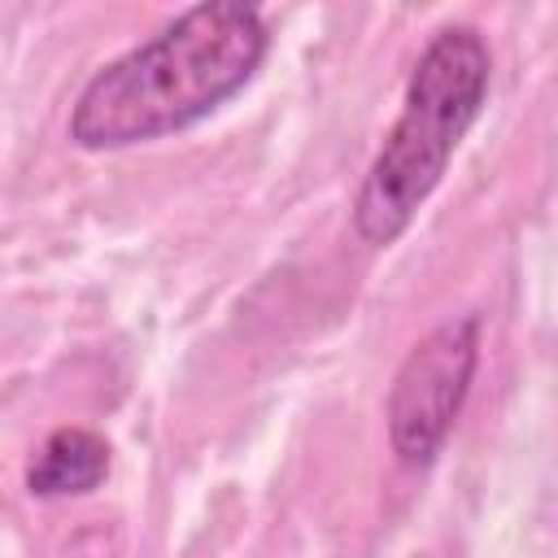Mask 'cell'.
<instances>
[{"label":"cell","mask_w":558,"mask_h":558,"mask_svg":"<svg viewBox=\"0 0 558 558\" xmlns=\"http://www.w3.org/2000/svg\"><path fill=\"white\" fill-rule=\"evenodd\" d=\"M266 48L257 4L201 0L87 78L70 109V140L109 153L187 131L257 74Z\"/></svg>","instance_id":"6da1fadb"},{"label":"cell","mask_w":558,"mask_h":558,"mask_svg":"<svg viewBox=\"0 0 558 558\" xmlns=\"http://www.w3.org/2000/svg\"><path fill=\"white\" fill-rule=\"evenodd\" d=\"M488 78L493 57L475 26H440L427 39L405 78L401 113L384 135L353 201V231L366 244L388 248L405 235L423 201L445 179L458 144L475 126Z\"/></svg>","instance_id":"7a4b0ae2"},{"label":"cell","mask_w":558,"mask_h":558,"mask_svg":"<svg viewBox=\"0 0 558 558\" xmlns=\"http://www.w3.org/2000/svg\"><path fill=\"white\" fill-rule=\"evenodd\" d=\"M480 366V314L432 327L397 366L388 392V445L401 466H427L445 449Z\"/></svg>","instance_id":"3957f363"},{"label":"cell","mask_w":558,"mask_h":558,"mask_svg":"<svg viewBox=\"0 0 558 558\" xmlns=\"http://www.w3.org/2000/svg\"><path fill=\"white\" fill-rule=\"evenodd\" d=\"M109 475V440L92 427H57L26 466L35 497H83Z\"/></svg>","instance_id":"277c9868"},{"label":"cell","mask_w":558,"mask_h":558,"mask_svg":"<svg viewBox=\"0 0 558 558\" xmlns=\"http://www.w3.org/2000/svg\"><path fill=\"white\" fill-rule=\"evenodd\" d=\"M414 558H432V554H414Z\"/></svg>","instance_id":"5b68a950"}]
</instances>
